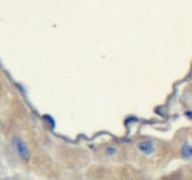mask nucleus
<instances>
[{
    "instance_id": "nucleus-1",
    "label": "nucleus",
    "mask_w": 192,
    "mask_h": 180,
    "mask_svg": "<svg viewBox=\"0 0 192 180\" xmlns=\"http://www.w3.org/2000/svg\"><path fill=\"white\" fill-rule=\"evenodd\" d=\"M12 148L14 150V152L22 159L26 161V159L29 158V150H28L26 143L20 137L14 136L12 139Z\"/></svg>"
},
{
    "instance_id": "nucleus-2",
    "label": "nucleus",
    "mask_w": 192,
    "mask_h": 180,
    "mask_svg": "<svg viewBox=\"0 0 192 180\" xmlns=\"http://www.w3.org/2000/svg\"><path fill=\"white\" fill-rule=\"evenodd\" d=\"M140 152H142L145 155H151L155 152V145L151 141H146L138 144V145Z\"/></svg>"
},
{
    "instance_id": "nucleus-3",
    "label": "nucleus",
    "mask_w": 192,
    "mask_h": 180,
    "mask_svg": "<svg viewBox=\"0 0 192 180\" xmlns=\"http://www.w3.org/2000/svg\"><path fill=\"white\" fill-rule=\"evenodd\" d=\"M182 156L186 158H189L192 157V145L186 144L182 147Z\"/></svg>"
},
{
    "instance_id": "nucleus-4",
    "label": "nucleus",
    "mask_w": 192,
    "mask_h": 180,
    "mask_svg": "<svg viewBox=\"0 0 192 180\" xmlns=\"http://www.w3.org/2000/svg\"><path fill=\"white\" fill-rule=\"evenodd\" d=\"M187 116H188V117L192 118V112H187Z\"/></svg>"
}]
</instances>
